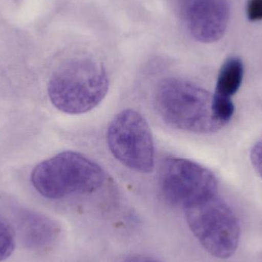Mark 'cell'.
Returning <instances> with one entry per match:
<instances>
[{"instance_id": "obj_12", "label": "cell", "mask_w": 262, "mask_h": 262, "mask_svg": "<svg viewBox=\"0 0 262 262\" xmlns=\"http://www.w3.org/2000/svg\"><path fill=\"white\" fill-rule=\"evenodd\" d=\"M247 15L251 21L262 20V0H249Z\"/></svg>"}, {"instance_id": "obj_9", "label": "cell", "mask_w": 262, "mask_h": 262, "mask_svg": "<svg viewBox=\"0 0 262 262\" xmlns=\"http://www.w3.org/2000/svg\"><path fill=\"white\" fill-rule=\"evenodd\" d=\"M244 78V66L240 58H228L222 66L217 78L214 95L232 98L239 90Z\"/></svg>"}, {"instance_id": "obj_6", "label": "cell", "mask_w": 262, "mask_h": 262, "mask_svg": "<svg viewBox=\"0 0 262 262\" xmlns=\"http://www.w3.org/2000/svg\"><path fill=\"white\" fill-rule=\"evenodd\" d=\"M159 183L164 198L171 204L185 209L215 196L218 189L216 178L209 169L182 158L163 161Z\"/></svg>"}, {"instance_id": "obj_7", "label": "cell", "mask_w": 262, "mask_h": 262, "mask_svg": "<svg viewBox=\"0 0 262 262\" xmlns=\"http://www.w3.org/2000/svg\"><path fill=\"white\" fill-rule=\"evenodd\" d=\"M229 18L226 0H192L186 12L189 33L203 43L220 39L226 32Z\"/></svg>"}, {"instance_id": "obj_13", "label": "cell", "mask_w": 262, "mask_h": 262, "mask_svg": "<svg viewBox=\"0 0 262 262\" xmlns=\"http://www.w3.org/2000/svg\"><path fill=\"white\" fill-rule=\"evenodd\" d=\"M124 262H159L157 260L152 258H148V257L141 256V255H133L129 257Z\"/></svg>"}, {"instance_id": "obj_11", "label": "cell", "mask_w": 262, "mask_h": 262, "mask_svg": "<svg viewBox=\"0 0 262 262\" xmlns=\"http://www.w3.org/2000/svg\"><path fill=\"white\" fill-rule=\"evenodd\" d=\"M251 161L262 179V140L254 145L250 154Z\"/></svg>"}, {"instance_id": "obj_3", "label": "cell", "mask_w": 262, "mask_h": 262, "mask_svg": "<svg viewBox=\"0 0 262 262\" xmlns=\"http://www.w3.org/2000/svg\"><path fill=\"white\" fill-rule=\"evenodd\" d=\"M102 168L74 151L60 152L32 169L31 182L37 192L49 200L98 190L104 183Z\"/></svg>"}, {"instance_id": "obj_4", "label": "cell", "mask_w": 262, "mask_h": 262, "mask_svg": "<svg viewBox=\"0 0 262 262\" xmlns=\"http://www.w3.org/2000/svg\"><path fill=\"white\" fill-rule=\"evenodd\" d=\"M186 221L195 238L215 258H230L240 236L238 219L229 205L215 196L185 209Z\"/></svg>"}, {"instance_id": "obj_8", "label": "cell", "mask_w": 262, "mask_h": 262, "mask_svg": "<svg viewBox=\"0 0 262 262\" xmlns=\"http://www.w3.org/2000/svg\"><path fill=\"white\" fill-rule=\"evenodd\" d=\"M23 241L32 249H44L58 238L59 229L52 220L33 214L23 221L21 226Z\"/></svg>"}, {"instance_id": "obj_2", "label": "cell", "mask_w": 262, "mask_h": 262, "mask_svg": "<svg viewBox=\"0 0 262 262\" xmlns=\"http://www.w3.org/2000/svg\"><path fill=\"white\" fill-rule=\"evenodd\" d=\"M160 118L171 127L195 134H212L224 126L212 110V95L186 80H162L154 93Z\"/></svg>"}, {"instance_id": "obj_1", "label": "cell", "mask_w": 262, "mask_h": 262, "mask_svg": "<svg viewBox=\"0 0 262 262\" xmlns=\"http://www.w3.org/2000/svg\"><path fill=\"white\" fill-rule=\"evenodd\" d=\"M108 89V76L103 64L91 57L79 56L57 68L49 79L48 95L60 112L81 115L99 105Z\"/></svg>"}, {"instance_id": "obj_10", "label": "cell", "mask_w": 262, "mask_h": 262, "mask_svg": "<svg viewBox=\"0 0 262 262\" xmlns=\"http://www.w3.org/2000/svg\"><path fill=\"white\" fill-rule=\"evenodd\" d=\"M15 248V232L9 223L0 217V262L9 258Z\"/></svg>"}, {"instance_id": "obj_5", "label": "cell", "mask_w": 262, "mask_h": 262, "mask_svg": "<svg viewBox=\"0 0 262 262\" xmlns=\"http://www.w3.org/2000/svg\"><path fill=\"white\" fill-rule=\"evenodd\" d=\"M107 141L114 157L129 169L141 173L154 169L152 134L139 112L127 109L118 113L107 129Z\"/></svg>"}]
</instances>
